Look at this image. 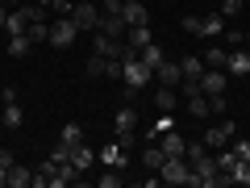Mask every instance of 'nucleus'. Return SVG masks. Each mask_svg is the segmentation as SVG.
<instances>
[{
  "label": "nucleus",
  "instance_id": "34",
  "mask_svg": "<svg viewBox=\"0 0 250 188\" xmlns=\"http://www.w3.org/2000/svg\"><path fill=\"white\" fill-rule=\"evenodd\" d=\"M242 4H246V0H225V4H221L217 13H225V17H238V13H242Z\"/></svg>",
  "mask_w": 250,
  "mask_h": 188
},
{
  "label": "nucleus",
  "instance_id": "41",
  "mask_svg": "<svg viewBox=\"0 0 250 188\" xmlns=\"http://www.w3.org/2000/svg\"><path fill=\"white\" fill-rule=\"evenodd\" d=\"M0 184H9V167H0Z\"/></svg>",
  "mask_w": 250,
  "mask_h": 188
},
{
  "label": "nucleus",
  "instance_id": "28",
  "mask_svg": "<svg viewBox=\"0 0 250 188\" xmlns=\"http://www.w3.org/2000/svg\"><path fill=\"white\" fill-rule=\"evenodd\" d=\"M163 159H167V155H163V146H146V151H142V163H146L150 171H159Z\"/></svg>",
  "mask_w": 250,
  "mask_h": 188
},
{
  "label": "nucleus",
  "instance_id": "30",
  "mask_svg": "<svg viewBox=\"0 0 250 188\" xmlns=\"http://www.w3.org/2000/svg\"><path fill=\"white\" fill-rule=\"evenodd\" d=\"M225 59H229L225 46H208V50H205V67H225Z\"/></svg>",
  "mask_w": 250,
  "mask_h": 188
},
{
  "label": "nucleus",
  "instance_id": "1",
  "mask_svg": "<svg viewBox=\"0 0 250 188\" xmlns=\"http://www.w3.org/2000/svg\"><path fill=\"white\" fill-rule=\"evenodd\" d=\"M159 180H163V184H192V188H196V171H192V163H188L184 155H175V159H163Z\"/></svg>",
  "mask_w": 250,
  "mask_h": 188
},
{
  "label": "nucleus",
  "instance_id": "14",
  "mask_svg": "<svg viewBox=\"0 0 250 188\" xmlns=\"http://www.w3.org/2000/svg\"><path fill=\"white\" fill-rule=\"evenodd\" d=\"M100 34H108V38H125V29H129V25H125V17H121V13H100Z\"/></svg>",
  "mask_w": 250,
  "mask_h": 188
},
{
  "label": "nucleus",
  "instance_id": "18",
  "mask_svg": "<svg viewBox=\"0 0 250 188\" xmlns=\"http://www.w3.org/2000/svg\"><path fill=\"white\" fill-rule=\"evenodd\" d=\"M167 130H175V117H171V113H159V117H154V125L146 130V138H150V142H159Z\"/></svg>",
  "mask_w": 250,
  "mask_h": 188
},
{
  "label": "nucleus",
  "instance_id": "12",
  "mask_svg": "<svg viewBox=\"0 0 250 188\" xmlns=\"http://www.w3.org/2000/svg\"><path fill=\"white\" fill-rule=\"evenodd\" d=\"M150 42H154L150 25H129V29H125V46H129L134 54H142V46H150Z\"/></svg>",
  "mask_w": 250,
  "mask_h": 188
},
{
  "label": "nucleus",
  "instance_id": "37",
  "mask_svg": "<svg viewBox=\"0 0 250 188\" xmlns=\"http://www.w3.org/2000/svg\"><path fill=\"white\" fill-rule=\"evenodd\" d=\"M13 163H17V159H13V151H9V146H0V167H13Z\"/></svg>",
  "mask_w": 250,
  "mask_h": 188
},
{
  "label": "nucleus",
  "instance_id": "31",
  "mask_svg": "<svg viewBox=\"0 0 250 188\" xmlns=\"http://www.w3.org/2000/svg\"><path fill=\"white\" fill-rule=\"evenodd\" d=\"M121 184V167H108L104 176H100V188H117Z\"/></svg>",
  "mask_w": 250,
  "mask_h": 188
},
{
  "label": "nucleus",
  "instance_id": "19",
  "mask_svg": "<svg viewBox=\"0 0 250 188\" xmlns=\"http://www.w3.org/2000/svg\"><path fill=\"white\" fill-rule=\"evenodd\" d=\"M179 67H184V80H200V75H205V59H200V54L179 59Z\"/></svg>",
  "mask_w": 250,
  "mask_h": 188
},
{
  "label": "nucleus",
  "instance_id": "25",
  "mask_svg": "<svg viewBox=\"0 0 250 188\" xmlns=\"http://www.w3.org/2000/svg\"><path fill=\"white\" fill-rule=\"evenodd\" d=\"M21 121H25L21 105H17V100H9V105H4V125H9V130H21Z\"/></svg>",
  "mask_w": 250,
  "mask_h": 188
},
{
  "label": "nucleus",
  "instance_id": "9",
  "mask_svg": "<svg viewBox=\"0 0 250 188\" xmlns=\"http://www.w3.org/2000/svg\"><path fill=\"white\" fill-rule=\"evenodd\" d=\"M200 92H205V96H221V92H225V67H205V75H200Z\"/></svg>",
  "mask_w": 250,
  "mask_h": 188
},
{
  "label": "nucleus",
  "instance_id": "27",
  "mask_svg": "<svg viewBox=\"0 0 250 188\" xmlns=\"http://www.w3.org/2000/svg\"><path fill=\"white\" fill-rule=\"evenodd\" d=\"M25 38H29V42H46V38H50V21H46V17L34 21V25L25 29Z\"/></svg>",
  "mask_w": 250,
  "mask_h": 188
},
{
  "label": "nucleus",
  "instance_id": "13",
  "mask_svg": "<svg viewBox=\"0 0 250 188\" xmlns=\"http://www.w3.org/2000/svg\"><path fill=\"white\" fill-rule=\"evenodd\" d=\"M154 75H159V84H167V88H179V84H184V67H179V63H171V59H163Z\"/></svg>",
  "mask_w": 250,
  "mask_h": 188
},
{
  "label": "nucleus",
  "instance_id": "8",
  "mask_svg": "<svg viewBox=\"0 0 250 188\" xmlns=\"http://www.w3.org/2000/svg\"><path fill=\"white\" fill-rule=\"evenodd\" d=\"M96 159L104 163V167H121V171H125V163H129V151H125V146H121V138H117V142L100 146V155H96Z\"/></svg>",
  "mask_w": 250,
  "mask_h": 188
},
{
  "label": "nucleus",
  "instance_id": "17",
  "mask_svg": "<svg viewBox=\"0 0 250 188\" xmlns=\"http://www.w3.org/2000/svg\"><path fill=\"white\" fill-rule=\"evenodd\" d=\"M29 184H34V171L25 163H13L9 167V188H29Z\"/></svg>",
  "mask_w": 250,
  "mask_h": 188
},
{
  "label": "nucleus",
  "instance_id": "42",
  "mask_svg": "<svg viewBox=\"0 0 250 188\" xmlns=\"http://www.w3.org/2000/svg\"><path fill=\"white\" fill-rule=\"evenodd\" d=\"M246 46H250V29H246Z\"/></svg>",
  "mask_w": 250,
  "mask_h": 188
},
{
  "label": "nucleus",
  "instance_id": "35",
  "mask_svg": "<svg viewBox=\"0 0 250 188\" xmlns=\"http://www.w3.org/2000/svg\"><path fill=\"white\" fill-rule=\"evenodd\" d=\"M104 75H108V80H121V59H108L104 63Z\"/></svg>",
  "mask_w": 250,
  "mask_h": 188
},
{
  "label": "nucleus",
  "instance_id": "11",
  "mask_svg": "<svg viewBox=\"0 0 250 188\" xmlns=\"http://www.w3.org/2000/svg\"><path fill=\"white\" fill-rule=\"evenodd\" d=\"M121 17H125V25H150V13H146L142 0H125V4H121Z\"/></svg>",
  "mask_w": 250,
  "mask_h": 188
},
{
  "label": "nucleus",
  "instance_id": "21",
  "mask_svg": "<svg viewBox=\"0 0 250 188\" xmlns=\"http://www.w3.org/2000/svg\"><path fill=\"white\" fill-rule=\"evenodd\" d=\"M188 113H192V117H208V113H213L205 92H192V96H188Z\"/></svg>",
  "mask_w": 250,
  "mask_h": 188
},
{
  "label": "nucleus",
  "instance_id": "7",
  "mask_svg": "<svg viewBox=\"0 0 250 188\" xmlns=\"http://www.w3.org/2000/svg\"><path fill=\"white\" fill-rule=\"evenodd\" d=\"M233 134H238V125L225 117V121H217V125H208V130H205V146H208V151H217V146H225Z\"/></svg>",
  "mask_w": 250,
  "mask_h": 188
},
{
  "label": "nucleus",
  "instance_id": "29",
  "mask_svg": "<svg viewBox=\"0 0 250 188\" xmlns=\"http://www.w3.org/2000/svg\"><path fill=\"white\" fill-rule=\"evenodd\" d=\"M92 159H96V155H92V151H88V146H83V142H80V146H75V151H71V163H75V167H80V171H88V167H92Z\"/></svg>",
  "mask_w": 250,
  "mask_h": 188
},
{
  "label": "nucleus",
  "instance_id": "10",
  "mask_svg": "<svg viewBox=\"0 0 250 188\" xmlns=\"http://www.w3.org/2000/svg\"><path fill=\"white\" fill-rule=\"evenodd\" d=\"M225 71L229 75H250V46H233L229 59H225Z\"/></svg>",
  "mask_w": 250,
  "mask_h": 188
},
{
  "label": "nucleus",
  "instance_id": "40",
  "mask_svg": "<svg viewBox=\"0 0 250 188\" xmlns=\"http://www.w3.org/2000/svg\"><path fill=\"white\" fill-rule=\"evenodd\" d=\"M4 21H9V4L0 0V29H4Z\"/></svg>",
  "mask_w": 250,
  "mask_h": 188
},
{
  "label": "nucleus",
  "instance_id": "2",
  "mask_svg": "<svg viewBox=\"0 0 250 188\" xmlns=\"http://www.w3.org/2000/svg\"><path fill=\"white\" fill-rule=\"evenodd\" d=\"M179 25L188 34H200V38H221L225 34V13H205V17H184Z\"/></svg>",
  "mask_w": 250,
  "mask_h": 188
},
{
  "label": "nucleus",
  "instance_id": "15",
  "mask_svg": "<svg viewBox=\"0 0 250 188\" xmlns=\"http://www.w3.org/2000/svg\"><path fill=\"white\" fill-rule=\"evenodd\" d=\"M80 176H83V171L75 167L71 159H67V163H59V167H54V176H50V188H62V184H75V180H80Z\"/></svg>",
  "mask_w": 250,
  "mask_h": 188
},
{
  "label": "nucleus",
  "instance_id": "22",
  "mask_svg": "<svg viewBox=\"0 0 250 188\" xmlns=\"http://www.w3.org/2000/svg\"><path fill=\"white\" fill-rule=\"evenodd\" d=\"M154 109H163V113H171V109H175V88H167V84H159V92H154Z\"/></svg>",
  "mask_w": 250,
  "mask_h": 188
},
{
  "label": "nucleus",
  "instance_id": "23",
  "mask_svg": "<svg viewBox=\"0 0 250 188\" xmlns=\"http://www.w3.org/2000/svg\"><path fill=\"white\" fill-rule=\"evenodd\" d=\"M229 184H242V188H250V163L246 159H238L229 167Z\"/></svg>",
  "mask_w": 250,
  "mask_h": 188
},
{
  "label": "nucleus",
  "instance_id": "44",
  "mask_svg": "<svg viewBox=\"0 0 250 188\" xmlns=\"http://www.w3.org/2000/svg\"><path fill=\"white\" fill-rule=\"evenodd\" d=\"M4 4H13V0H4Z\"/></svg>",
  "mask_w": 250,
  "mask_h": 188
},
{
  "label": "nucleus",
  "instance_id": "33",
  "mask_svg": "<svg viewBox=\"0 0 250 188\" xmlns=\"http://www.w3.org/2000/svg\"><path fill=\"white\" fill-rule=\"evenodd\" d=\"M104 54H92V59H88V75H104Z\"/></svg>",
  "mask_w": 250,
  "mask_h": 188
},
{
  "label": "nucleus",
  "instance_id": "20",
  "mask_svg": "<svg viewBox=\"0 0 250 188\" xmlns=\"http://www.w3.org/2000/svg\"><path fill=\"white\" fill-rule=\"evenodd\" d=\"M59 142L80 146V142H83V125H80V121H67V125H62V134H59Z\"/></svg>",
  "mask_w": 250,
  "mask_h": 188
},
{
  "label": "nucleus",
  "instance_id": "26",
  "mask_svg": "<svg viewBox=\"0 0 250 188\" xmlns=\"http://www.w3.org/2000/svg\"><path fill=\"white\" fill-rule=\"evenodd\" d=\"M29 46H34V42H29L25 34H13V38H9V54H13V59H25Z\"/></svg>",
  "mask_w": 250,
  "mask_h": 188
},
{
  "label": "nucleus",
  "instance_id": "3",
  "mask_svg": "<svg viewBox=\"0 0 250 188\" xmlns=\"http://www.w3.org/2000/svg\"><path fill=\"white\" fill-rule=\"evenodd\" d=\"M150 67H146V63L142 59H138V54H134V59H125L121 63V80H125V88H138V92H142L146 88V84H150Z\"/></svg>",
  "mask_w": 250,
  "mask_h": 188
},
{
  "label": "nucleus",
  "instance_id": "38",
  "mask_svg": "<svg viewBox=\"0 0 250 188\" xmlns=\"http://www.w3.org/2000/svg\"><path fill=\"white\" fill-rule=\"evenodd\" d=\"M121 4H125V0H100V9H104V13H121Z\"/></svg>",
  "mask_w": 250,
  "mask_h": 188
},
{
  "label": "nucleus",
  "instance_id": "16",
  "mask_svg": "<svg viewBox=\"0 0 250 188\" xmlns=\"http://www.w3.org/2000/svg\"><path fill=\"white\" fill-rule=\"evenodd\" d=\"M159 146H163V155H167V159H175V155H184V151H188V142L179 138V130H167V134L159 138Z\"/></svg>",
  "mask_w": 250,
  "mask_h": 188
},
{
  "label": "nucleus",
  "instance_id": "5",
  "mask_svg": "<svg viewBox=\"0 0 250 188\" xmlns=\"http://www.w3.org/2000/svg\"><path fill=\"white\" fill-rule=\"evenodd\" d=\"M113 130H117V138L129 146V142H134V130H138V109L121 105V109H117V117H113Z\"/></svg>",
  "mask_w": 250,
  "mask_h": 188
},
{
  "label": "nucleus",
  "instance_id": "39",
  "mask_svg": "<svg viewBox=\"0 0 250 188\" xmlns=\"http://www.w3.org/2000/svg\"><path fill=\"white\" fill-rule=\"evenodd\" d=\"M0 100H4V105H9V100H17V88H13V84H4V88H0Z\"/></svg>",
  "mask_w": 250,
  "mask_h": 188
},
{
  "label": "nucleus",
  "instance_id": "36",
  "mask_svg": "<svg viewBox=\"0 0 250 188\" xmlns=\"http://www.w3.org/2000/svg\"><path fill=\"white\" fill-rule=\"evenodd\" d=\"M71 151H75V146H67V142H59V151H54L50 159H54V163H67V159H71Z\"/></svg>",
  "mask_w": 250,
  "mask_h": 188
},
{
  "label": "nucleus",
  "instance_id": "32",
  "mask_svg": "<svg viewBox=\"0 0 250 188\" xmlns=\"http://www.w3.org/2000/svg\"><path fill=\"white\" fill-rule=\"evenodd\" d=\"M229 146H233V155H238V159L250 163V142H246V138H229Z\"/></svg>",
  "mask_w": 250,
  "mask_h": 188
},
{
  "label": "nucleus",
  "instance_id": "6",
  "mask_svg": "<svg viewBox=\"0 0 250 188\" xmlns=\"http://www.w3.org/2000/svg\"><path fill=\"white\" fill-rule=\"evenodd\" d=\"M71 21H75V29H96L100 25V9L92 4V0H80V4H71Z\"/></svg>",
  "mask_w": 250,
  "mask_h": 188
},
{
  "label": "nucleus",
  "instance_id": "4",
  "mask_svg": "<svg viewBox=\"0 0 250 188\" xmlns=\"http://www.w3.org/2000/svg\"><path fill=\"white\" fill-rule=\"evenodd\" d=\"M75 34H80V29H75L71 17H54V21H50V38H46V42H50L54 50H67V46L75 42Z\"/></svg>",
  "mask_w": 250,
  "mask_h": 188
},
{
  "label": "nucleus",
  "instance_id": "43",
  "mask_svg": "<svg viewBox=\"0 0 250 188\" xmlns=\"http://www.w3.org/2000/svg\"><path fill=\"white\" fill-rule=\"evenodd\" d=\"M92 4H100V0H92Z\"/></svg>",
  "mask_w": 250,
  "mask_h": 188
},
{
  "label": "nucleus",
  "instance_id": "24",
  "mask_svg": "<svg viewBox=\"0 0 250 188\" xmlns=\"http://www.w3.org/2000/svg\"><path fill=\"white\" fill-rule=\"evenodd\" d=\"M138 59H142L146 67H150V71H159V63H163V50H159V42H150V46H142V54H138Z\"/></svg>",
  "mask_w": 250,
  "mask_h": 188
}]
</instances>
